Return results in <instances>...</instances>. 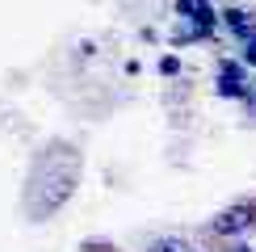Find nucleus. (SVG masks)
Instances as JSON below:
<instances>
[{"label":"nucleus","mask_w":256,"mask_h":252,"mask_svg":"<svg viewBox=\"0 0 256 252\" xmlns=\"http://www.w3.org/2000/svg\"><path fill=\"white\" fill-rule=\"evenodd\" d=\"M256 223V206H236V210H227V214L214 223L218 236H236V231H248Z\"/></svg>","instance_id":"obj_1"},{"label":"nucleus","mask_w":256,"mask_h":252,"mask_svg":"<svg viewBox=\"0 0 256 252\" xmlns=\"http://www.w3.org/2000/svg\"><path fill=\"white\" fill-rule=\"evenodd\" d=\"M152 252H194V248H189L185 240H156Z\"/></svg>","instance_id":"obj_2"}]
</instances>
